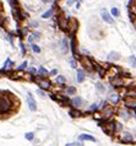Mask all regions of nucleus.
Returning <instances> with one entry per match:
<instances>
[{"label":"nucleus","mask_w":136,"mask_h":146,"mask_svg":"<svg viewBox=\"0 0 136 146\" xmlns=\"http://www.w3.org/2000/svg\"><path fill=\"white\" fill-rule=\"evenodd\" d=\"M7 91H0V118H7L14 108V102Z\"/></svg>","instance_id":"nucleus-1"},{"label":"nucleus","mask_w":136,"mask_h":146,"mask_svg":"<svg viewBox=\"0 0 136 146\" xmlns=\"http://www.w3.org/2000/svg\"><path fill=\"white\" fill-rule=\"evenodd\" d=\"M32 81L37 84V86L41 88V90H44V91H49V90H51V87H53V84H51V81L49 79L43 78V76H39V75L33 76Z\"/></svg>","instance_id":"nucleus-2"},{"label":"nucleus","mask_w":136,"mask_h":146,"mask_svg":"<svg viewBox=\"0 0 136 146\" xmlns=\"http://www.w3.org/2000/svg\"><path fill=\"white\" fill-rule=\"evenodd\" d=\"M126 79L127 78H123V76H112V78H109V84L114 88H123L124 86L129 87Z\"/></svg>","instance_id":"nucleus-3"},{"label":"nucleus","mask_w":136,"mask_h":146,"mask_svg":"<svg viewBox=\"0 0 136 146\" xmlns=\"http://www.w3.org/2000/svg\"><path fill=\"white\" fill-rule=\"evenodd\" d=\"M79 62H80V64H81V66L83 68V70L93 71V64H94V62L90 58V56L81 55V58L79 59Z\"/></svg>","instance_id":"nucleus-4"},{"label":"nucleus","mask_w":136,"mask_h":146,"mask_svg":"<svg viewBox=\"0 0 136 146\" xmlns=\"http://www.w3.org/2000/svg\"><path fill=\"white\" fill-rule=\"evenodd\" d=\"M103 131H104L107 135H109V136H113L114 134H115V120L114 119H108L106 120V123L103 124Z\"/></svg>","instance_id":"nucleus-5"},{"label":"nucleus","mask_w":136,"mask_h":146,"mask_svg":"<svg viewBox=\"0 0 136 146\" xmlns=\"http://www.w3.org/2000/svg\"><path fill=\"white\" fill-rule=\"evenodd\" d=\"M77 28H79V21L77 20L74 19V17L69 19V22H67V30H66L67 33H69L70 36H75Z\"/></svg>","instance_id":"nucleus-6"},{"label":"nucleus","mask_w":136,"mask_h":146,"mask_svg":"<svg viewBox=\"0 0 136 146\" xmlns=\"http://www.w3.org/2000/svg\"><path fill=\"white\" fill-rule=\"evenodd\" d=\"M121 144H133L134 143V135L130 131H121L120 136L118 137Z\"/></svg>","instance_id":"nucleus-7"},{"label":"nucleus","mask_w":136,"mask_h":146,"mask_svg":"<svg viewBox=\"0 0 136 146\" xmlns=\"http://www.w3.org/2000/svg\"><path fill=\"white\" fill-rule=\"evenodd\" d=\"M83 103H85V101H83V98L80 96H74L73 98L70 100V106L73 108H76V109L81 108L83 106Z\"/></svg>","instance_id":"nucleus-8"},{"label":"nucleus","mask_w":136,"mask_h":146,"mask_svg":"<svg viewBox=\"0 0 136 146\" xmlns=\"http://www.w3.org/2000/svg\"><path fill=\"white\" fill-rule=\"evenodd\" d=\"M120 101H121V97L118 92H112V93H109V96H108V102H109L112 106H118V104L120 103Z\"/></svg>","instance_id":"nucleus-9"},{"label":"nucleus","mask_w":136,"mask_h":146,"mask_svg":"<svg viewBox=\"0 0 136 146\" xmlns=\"http://www.w3.org/2000/svg\"><path fill=\"white\" fill-rule=\"evenodd\" d=\"M101 17L106 23H108V25H113L114 23V17L110 15V13H108L107 9L101 10Z\"/></svg>","instance_id":"nucleus-10"},{"label":"nucleus","mask_w":136,"mask_h":146,"mask_svg":"<svg viewBox=\"0 0 136 146\" xmlns=\"http://www.w3.org/2000/svg\"><path fill=\"white\" fill-rule=\"evenodd\" d=\"M27 106H28V109L31 112H36L37 111V102H36V100L33 98V96H32V93L28 92V95H27Z\"/></svg>","instance_id":"nucleus-11"},{"label":"nucleus","mask_w":136,"mask_h":146,"mask_svg":"<svg viewBox=\"0 0 136 146\" xmlns=\"http://www.w3.org/2000/svg\"><path fill=\"white\" fill-rule=\"evenodd\" d=\"M101 112H102V118L106 119V120H108V119H110L114 115L115 109H114V107H109V106H108L107 108H104V109H103V111H101Z\"/></svg>","instance_id":"nucleus-12"},{"label":"nucleus","mask_w":136,"mask_h":146,"mask_svg":"<svg viewBox=\"0 0 136 146\" xmlns=\"http://www.w3.org/2000/svg\"><path fill=\"white\" fill-rule=\"evenodd\" d=\"M57 21H58V26L60 27L63 31L67 30V22H69V19H66L64 15H59L58 19H57Z\"/></svg>","instance_id":"nucleus-13"},{"label":"nucleus","mask_w":136,"mask_h":146,"mask_svg":"<svg viewBox=\"0 0 136 146\" xmlns=\"http://www.w3.org/2000/svg\"><path fill=\"white\" fill-rule=\"evenodd\" d=\"M115 113H117L120 118H124V119H129L130 118V112H129V109L125 108V107H121V108L117 109Z\"/></svg>","instance_id":"nucleus-14"},{"label":"nucleus","mask_w":136,"mask_h":146,"mask_svg":"<svg viewBox=\"0 0 136 146\" xmlns=\"http://www.w3.org/2000/svg\"><path fill=\"white\" fill-rule=\"evenodd\" d=\"M86 79V72L83 69H77L76 71V82L77 84H82Z\"/></svg>","instance_id":"nucleus-15"},{"label":"nucleus","mask_w":136,"mask_h":146,"mask_svg":"<svg viewBox=\"0 0 136 146\" xmlns=\"http://www.w3.org/2000/svg\"><path fill=\"white\" fill-rule=\"evenodd\" d=\"M124 107L127 109H136V98H125L124 100Z\"/></svg>","instance_id":"nucleus-16"},{"label":"nucleus","mask_w":136,"mask_h":146,"mask_svg":"<svg viewBox=\"0 0 136 146\" xmlns=\"http://www.w3.org/2000/svg\"><path fill=\"white\" fill-rule=\"evenodd\" d=\"M60 47H61V53L63 54H67V52L70 50V44H69V40H67L66 37H64L61 39V43H60Z\"/></svg>","instance_id":"nucleus-17"},{"label":"nucleus","mask_w":136,"mask_h":146,"mask_svg":"<svg viewBox=\"0 0 136 146\" xmlns=\"http://www.w3.org/2000/svg\"><path fill=\"white\" fill-rule=\"evenodd\" d=\"M119 59H120V54H119L118 52H110V53L107 55V60H108V63L118 62Z\"/></svg>","instance_id":"nucleus-18"},{"label":"nucleus","mask_w":136,"mask_h":146,"mask_svg":"<svg viewBox=\"0 0 136 146\" xmlns=\"http://www.w3.org/2000/svg\"><path fill=\"white\" fill-rule=\"evenodd\" d=\"M13 66H14V63L11 62V59H10V58H7V59L5 60V63H4L1 71H3V72H5V74H6L7 71H10L11 69H13Z\"/></svg>","instance_id":"nucleus-19"},{"label":"nucleus","mask_w":136,"mask_h":146,"mask_svg":"<svg viewBox=\"0 0 136 146\" xmlns=\"http://www.w3.org/2000/svg\"><path fill=\"white\" fill-rule=\"evenodd\" d=\"M79 140L80 141H92V143H96V137L91 134H81L79 136Z\"/></svg>","instance_id":"nucleus-20"},{"label":"nucleus","mask_w":136,"mask_h":146,"mask_svg":"<svg viewBox=\"0 0 136 146\" xmlns=\"http://www.w3.org/2000/svg\"><path fill=\"white\" fill-rule=\"evenodd\" d=\"M54 81L57 85H59V86H65L66 85V78L64 75H57Z\"/></svg>","instance_id":"nucleus-21"},{"label":"nucleus","mask_w":136,"mask_h":146,"mask_svg":"<svg viewBox=\"0 0 136 146\" xmlns=\"http://www.w3.org/2000/svg\"><path fill=\"white\" fill-rule=\"evenodd\" d=\"M69 114L71 118H80V117H82L83 113L80 111V109H76V108H71L69 111Z\"/></svg>","instance_id":"nucleus-22"},{"label":"nucleus","mask_w":136,"mask_h":146,"mask_svg":"<svg viewBox=\"0 0 136 146\" xmlns=\"http://www.w3.org/2000/svg\"><path fill=\"white\" fill-rule=\"evenodd\" d=\"M66 96H75L76 95V87L75 86H64Z\"/></svg>","instance_id":"nucleus-23"},{"label":"nucleus","mask_w":136,"mask_h":146,"mask_svg":"<svg viewBox=\"0 0 136 146\" xmlns=\"http://www.w3.org/2000/svg\"><path fill=\"white\" fill-rule=\"evenodd\" d=\"M54 14H55V7H50V9H48L46 13L42 14V19H50Z\"/></svg>","instance_id":"nucleus-24"},{"label":"nucleus","mask_w":136,"mask_h":146,"mask_svg":"<svg viewBox=\"0 0 136 146\" xmlns=\"http://www.w3.org/2000/svg\"><path fill=\"white\" fill-rule=\"evenodd\" d=\"M38 75L43 76V78H48V76H49V71H48L44 66H39L38 68Z\"/></svg>","instance_id":"nucleus-25"},{"label":"nucleus","mask_w":136,"mask_h":146,"mask_svg":"<svg viewBox=\"0 0 136 146\" xmlns=\"http://www.w3.org/2000/svg\"><path fill=\"white\" fill-rule=\"evenodd\" d=\"M99 111V104L97 103H92L91 106L88 107V109H87L86 113H97Z\"/></svg>","instance_id":"nucleus-26"},{"label":"nucleus","mask_w":136,"mask_h":146,"mask_svg":"<svg viewBox=\"0 0 136 146\" xmlns=\"http://www.w3.org/2000/svg\"><path fill=\"white\" fill-rule=\"evenodd\" d=\"M96 90H97L99 93H104L107 88H106V86L102 82H99V81H98V82L96 84Z\"/></svg>","instance_id":"nucleus-27"},{"label":"nucleus","mask_w":136,"mask_h":146,"mask_svg":"<svg viewBox=\"0 0 136 146\" xmlns=\"http://www.w3.org/2000/svg\"><path fill=\"white\" fill-rule=\"evenodd\" d=\"M110 15L113 16V17H119V16H120V10H119L117 6H113L110 9Z\"/></svg>","instance_id":"nucleus-28"},{"label":"nucleus","mask_w":136,"mask_h":146,"mask_svg":"<svg viewBox=\"0 0 136 146\" xmlns=\"http://www.w3.org/2000/svg\"><path fill=\"white\" fill-rule=\"evenodd\" d=\"M69 65L73 68V69H77V65H79V63H77V59L76 58H69Z\"/></svg>","instance_id":"nucleus-29"},{"label":"nucleus","mask_w":136,"mask_h":146,"mask_svg":"<svg viewBox=\"0 0 136 146\" xmlns=\"http://www.w3.org/2000/svg\"><path fill=\"white\" fill-rule=\"evenodd\" d=\"M127 62H129V64H130L131 68L136 69V55H130L129 59H127Z\"/></svg>","instance_id":"nucleus-30"},{"label":"nucleus","mask_w":136,"mask_h":146,"mask_svg":"<svg viewBox=\"0 0 136 146\" xmlns=\"http://www.w3.org/2000/svg\"><path fill=\"white\" fill-rule=\"evenodd\" d=\"M31 49H32V52H33V53H36V54H39V53H41V52H42L41 47H39L38 44H36V43L31 44Z\"/></svg>","instance_id":"nucleus-31"},{"label":"nucleus","mask_w":136,"mask_h":146,"mask_svg":"<svg viewBox=\"0 0 136 146\" xmlns=\"http://www.w3.org/2000/svg\"><path fill=\"white\" fill-rule=\"evenodd\" d=\"M27 71H28V74L31 76H36V75H38V69L37 68H34V66H30V68H27Z\"/></svg>","instance_id":"nucleus-32"},{"label":"nucleus","mask_w":136,"mask_h":146,"mask_svg":"<svg viewBox=\"0 0 136 146\" xmlns=\"http://www.w3.org/2000/svg\"><path fill=\"white\" fill-rule=\"evenodd\" d=\"M127 14H129V19H130V21L135 23L136 22V14L134 13L133 10H127Z\"/></svg>","instance_id":"nucleus-33"},{"label":"nucleus","mask_w":136,"mask_h":146,"mask_svg":"<svg viewBox=\"0 0 136 146\" xmlns=\"http://www.w3.org/2000/svg\"><path fill=\"white\" fill-rule=\"evenodd\" d=\"M27 66H28L27 62H23L22 64H20V65L17 66V69H16V70H17V71H25V70H27Z\"/></svg>","instance_id":"nucleus-34"},{"label":"nucleus","mask_w":136,"mask_h":146,"mask_svg":"<svg viewBox=\"0 0 136 146\" xmlns=\"http://www.w3.org/2000/svg\"><path fill=\"white\" fill-rule=\"evenodd\" d=\"M123 131V124L120 121L115 120V133H121Z\"/></svg>","instance_id":"nucleus-35"},{"label":"nucleus","mask_w":136,"mask_h":146,"mask_svg":"<svg viewBox=\"0 0 136 146\" xmlns=\"http://www.w3.org/2000/svg\"><path fill=\"white\" fill-rule=\"evenodd\" d=\"M36 39H37V38H36V36H34V33H33V32H32L31 35H28V36H27V42H28L30 44H33V42H34Z\"/></svg>","instance_id":"nucleus-36"},{"label":"nucleus","mask_w":136,"mask_h":146,"mask_svg":"<svg viewBox=\"0 0 136 146\" xmlns=\"http://www.w3.org/2000/svg\"><path fill=\"white\" fill-rule=\"evenodd\" d=\"M25 137H26V140H28V141H33V139H34V133L33 131L26 133L25 134Z\"/></svg>","instance_id":"nucleus-37"},{"label":"nucleus","mask_w":136,"mask_h":146,"mask_svg":"<svg viewBox=\"0 0 136 146\" xmlns=\"http://www.w3.org/2000/svg\"><path fill=\"white\" fill-rule=\"evenodd\" d=\"M37 95H38V96H41L42 98H44V97L47 96V93H46L44 90H41V88H38V90H37Z\"/></svg>","instance_id":"nucleus-38"},{"label":"nucleus","mask_w":136,"mask_h":146,"mask_svg":"<svg viewBox=\"0 0 136 146\" xmlns=\"http://www.w3.org/2000/svg\"><path fill=\"white\" fill-rule=\"evenodd\" d=\"M108 107V103H107V101H103V102L99 104V111H103L104 108H107Z\"/></svg>","instance_id":"nucleus-39"},{"label":"nucleus","mask_w":136,"mask_h":146,"mask_svg":"<svg viewBox=\"0 0 136 146\" xmlns=\"http://www.w3.org/2000/svg\"><path fill=\"white\" fill-rule=\"evenodd\" d=\"M65 146H83V144L81 143V141H79V143H69V144H66Z\"/></svg>","instance_id":"nucleus-40"},{"label":"nucleus","mask_w":136,"mask_h":146,"mask_svg":"<svg viewBox=\"0 0 136 146\" xmlns=\"http://www.w3.org/2000/svg\"><path fill=\"white\" fill-rule=\"evenodd\" d=\"M20 48H21V53L25 54L26 53V47H25V44H23L22 42H20Z\"/></svg>","instance_id":"nucleus-41"},{"label":"nucleus","mask_w":136,"mask_h":146,"mask_svg":"<svg viewBox=\"0 0 136 146\" xmlns=\"http://www.w3.org/2000/svg\"><path fill=\"white\" fill-rule=\"evenodd\" d=\"M58 75V70L57 69H53V70L49 71V76H57Z\"/></svg>","instance_id":"nucleus-42"},{"label":"nucleus","mask_w":136,"mask_h":146,"mask_svg":"<svg viewBox=\"0 0 136 146\" xmlns=\"http://www.w3.org/2000/svg\"><path fill=\"white\" fill-rule=\"evenodd\" d=\"M7 40L11 43V46H14V39H13V35H7Z\"/></svg>","instance_id":"nucleus-43"},{"label":"nucleus","mask_w":136,"mask_h":146,"mask_svg":"<svg viewBox=\"0 0 136 146\" xmlns=\"http://www.w3.org/2000/svg\"><path fill=\"white\" fill-rule=\"evenodd\" d=\"M77 1V0H67V3H66V5L67 6H71V5H74V4Z\"/></svg>","instance_id":"nucleus-44"},{"label":"nucleus","mask_w":136,"mask_h":146,"mask_svg":"<svg viewBox=\"0 0 136 146\" xmlns=\"http://www.w3.org/2000/svg\"><path fill=\"white\" fill-rule=\"evenodd\" d=\"M80 52H81V53H83L85 55H88V54H90V52L87 50V49H85V48H81V49H80Z\"/></svg>","instance_id":"nucleus-45"},{"label":"nucleus","mask_w":136,"mask_h":146,"mask_svg":"<svg viewBox=\"0 0 136 146\" xmlns=\"http://www.w3.org/2000/svg\"><path fill=\"white\" fill-rule=\"evenodd\" d=\"M38 25H39V23H38L37 21H32V22H30V26H31V27H37Z\"/></svg>","instance_id":"nucleus-46"},{"label":"nucleus","mask_w":136,"mask_h":146,"mask_svg":"<svg viewBox=\"0 0 136 146\" xmlns=\"http://www.w3.org/2000/svg\"><path fill=\"white\" fill-rule=\"evenodd\" d=\"M55 0H42L43 4H50V3H54Z\"/></svg>","instance_id":"nucleus-47"},{"label":"nucleus","mask_w":136,"mask_h":146,"mask_svg":"<svg viewBox=\"0 0 136 146\" xmlns=\"http://www.w3.org/2000/svg\"><path fill=\"white\" fill-rule=\"evenodd\" d=\"M82 0H79V3H76V9H80V5H81Z\"/></svg>","instance_id":"nucleus-48"},{"label":"nucleus","mask_w":136,"mask_h":146,"mask_svg":"<svg viewBox=\"0 0 136 146\" xmlns=\"http://www.w3.org/2000/svg\"><path fill=\"white\" fill-rule=\"evenodd\" d=\"M134 143H136V131H135V134H134Z\"/></svg>","instance_id":"nucleus-49"},{"label":"nucleus","mask_w":136,"mask_h":146,"mask_svg":"<svg viewBox=\"0 0 136 146\" xmlns=\"http://www.w3.org/2000/svg\"><path fill=\"white\" fill-rule=\"evenodd\" d=\"M134 26H135V30H136V22H135V23H134Z\"/></svg>","instance_id":"nucleus-50"},{"label":"nucleus","mask_w":136,"mask_h":146,"mask_svg":"<svg viewBox=\"0 0 136 146\" xmlns=\"http://www.w3.org/2000/svg\"><path fill=\"white\" fill-rule=\"evenodd\" d=\"M135 114H136V109H135Z\"/></svg>","instance_id":"nucleus-51"},{"label":"nucleus","mask_w":136,"mask_h":146,"mask_svg":"<svg viewBox=\"0 0 136 146\" xmlns=\"http://www.w3.org/2000/svg\"><path fill=\"white\" fill-rule=\"evenodd\" d=\"M118 146H119V145H118Z\"/></svg>","instance_id":"nucleus-52"}]
</instances>
